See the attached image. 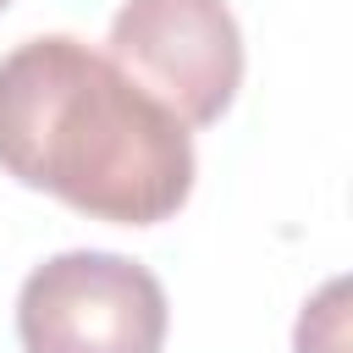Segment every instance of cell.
<instances>
[{"mask_svg": "<svg viewBox=\"0 0 353 353\" xmlns=\"http://www.w3.org/2000/svg\"><path fill=\"white\" fill-rule=\"evenodd\" d=\"M0 165L116 226L171 221L199 171L193 132L72 33L28 39L0 61Z\"/></svg>", "mask_w": 353, "mask_h": 353, "instance_id": "cell-1", "label": "cell"}, {"mask_svg": "<svg viewBox=\"0 0 353 353\" xmlns=\"http://www.w3.org/2000/svg\"><path fill=\"white\" fill-rule=\"evenodd\" d=\"M165 320L154 270L110 248H66L17 292L22 353H160Z\"/></svg>", "mask_w": 353, "mask_h": 353, "instance_id": "cell-2", "label": "cell"}, {"mask_svg": "<svg viewBox=\"0 0 353 353\" xmlns=\"http://www.w3.org/2000/svg\"><path fill=\"white\" fill-rule=\"evenodd\" d=\"M105 61L182 127H215L243 88V33L226 0H121Z\"/></svg>", "mask_w": 353, "mask_h": 353, "instance_id": "cell-3", "label": "cell"}, {"mask_svg": "<svg viewBox=\"0 0 353 353\" xmlns=\"http://www.w3.org/2000/svg\"><path fill=\"white\" fill-rule=\"evenodd\" d=\"M0 6H6V0H0Z\"/></svg>", "mask_w": 353, "mask_h": 353, "instance_id": "cell-4", "label": "cell"}]
</instances>
